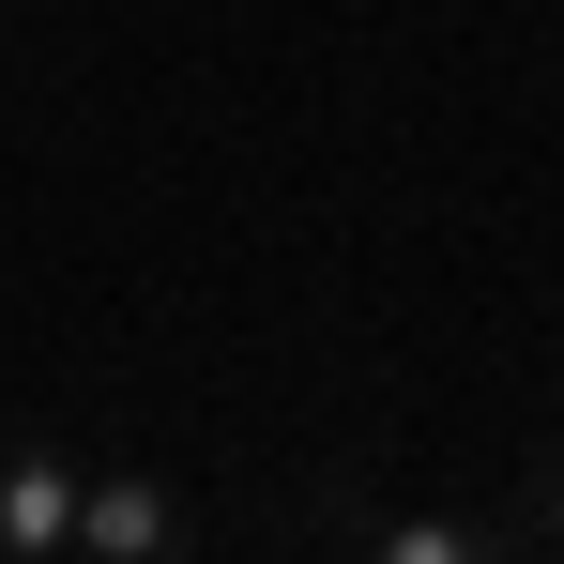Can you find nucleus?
Wrapping results in <instances>:
<instances>
[{"label":"nucleus","mask_w":564,"mask_h":564,"mask_svg":"<svg viewBox=\"0 0 564 564\" xmlns=\"http://www.w3.org/2000/svg\"><path fill=\"white\" fill-rule=\"evenodd\" d=\"M77 564H198L184 550V488L169 473H77Z\"/></svg>","instance_id":"obj_1"},{"label":"nucleus","mask_w":564,"mask_h":564,"mask_svg":"<svg viewBox=\"0 0 564 564\" xmlns=\"http://www.w3.org/2000/svg\"><path fill=\"white\" fill-rule=\"evenodd\" d=\"M62 534H77V458L0 443V564H62Z\"/></svg>","instance_id":"obj_2"},{"label":"nucleus","mask_w":564,"mask_h":564,"mask_svg":"<svg viewBox=\"0 0 564 564\" xmlns=\"http://www.w3.org/2000/svg\"><path fill=\"white\" fill-rule=\"evenodd\" d=\"M367 564H519V550L473 519H367Z\"/></svg>","instance_id":"obj_3"},{"label":"nucleus","mask_w":564,"mask_h":564,"mask_svg":"<svg viewBox=\"0 0 564 564\" xmlns=\"http://www.w3.org/2000/svg\"><path fill=\"white\" fill-rule=\"evenodd\" d=\"M519 519H534V534H564V443H534V473H519Z\"/></svg>","instance_id":"obj_4"}]
</instances>
